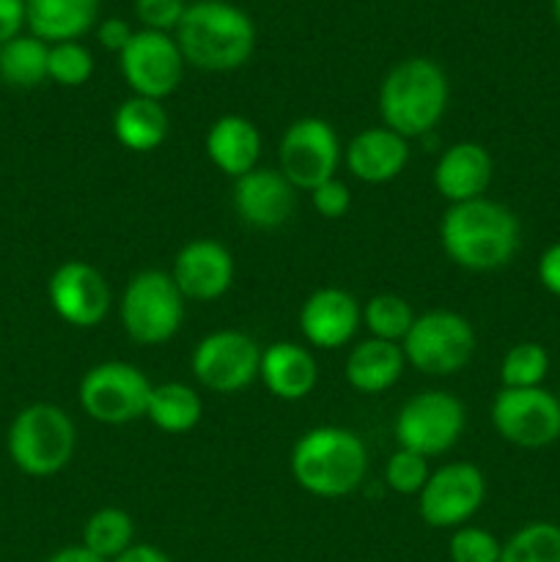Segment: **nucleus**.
Masks as SVG:
<instances>
[{
	"mask_svg": "<svg viewBox=\"0 0 560 562\" xmlns=\"http://www.w3.org/2000/svg\"><path fill=\"white\" fill-rule=\"evenodd\" d=\"M27 27L42 42H77L99 16V0H25Z\"/></svg>",
	"mask_w": 560,
	"mask_h": 562,
	"instance_id": "24",
	"label": "nucleus"
},
{
	"mask_svg": "<svg viewBox=\"0 0 560 562\" xmlns=\"http://www.w3.org/2000/svg\"><path fill=\"white\" fill-rule=\"evenodd\" d=\"M486 499V477L470 461H453L428 475L417 494V514L434 530H459Z\"/></svg>",
	"mask_w": 560,
	"mask_h": 562,
	"instance_id": "13",
	"label": "nucleus"
},
{
	"mask_svg": "<svg viewBox=\"0 0 560 562\" xmlns=\"http://www.w3.org/2000/svg\"><path fill=\"white\" fill-rule=\"evenodd\" d=\"M492 154L481 143L461 140L439 154L432 181L439 195L453 206V203H467L486 195L489 184H492Z\"/></svg>",
	"mask_w": 560,
	"mask_h": 562,
	"instance_id": "19",
	"label": "nucleus"
},
{
	"mask_svg": "<svg viewBox=\"0 0 560 562\" xmlns=\"http://www.w3.org/2000/svg\"><path fill=\"white\" fill-rule=\"evenodd\" d=\"M49 44L31 36H16L0 47V80L11 88H36L47 80Z\"/></svg>",
	"mask_w": 560,
	"mask_h": 562,
	"instance_id": "27",
	"label": "nucleus"
},
{
	"mask_svg": "<svg viewBox=\"0 0 560 562\" xmlns=\"http://www.w3.org/2000/svg\"><path fill=\"white\" fill-rule=\"evenodd\" d=\"M152 390L154 384L141 368L124 360H108L88 368L80 379L77 398L93 423L126 426L146 417Z\"/></svg>",
	"mask_w": 560,
	"mask_h": 562,
	"instance_id": "8",
	"label": "nucleus"
},
{
	"mask_svg": "<svg viewBox=\"0 0 560 562\" xmlns=\"http://www.w3.org/2000/svg\"><path fill=\"white\" fill-rule=\"evenodd\" d=\"M132 36H135V31H132L130 22L121 20V16H108V20L99 22V25H97L99 44H102L104 49H110V53H115V55H119L121 49H124L126 44L132 42Z\"/></svg>",
	"mask_w": 560,
	"mask_h": 562,
	"instance_id": "37",
	"label": "nucleus"
},
{
	"mask_svg": "<svg viewBox=\"0 0 560 562\" xmlns=\"http://www.w3.org/2000/svg\"><path fill=\"white\" fill-rule=\"evenodd\" d=\"M450 86L443 66L432 58L399 60L379 86L382 126L406 140L428 135L448 110Z\"/></svg>",
	"mask_w": 560,
	"mask_h": 562,
	"instance_id": "4",
	"label": "nucleus"
},
{
	"mask_svg": "<svg viewBox=\"0 0 560 562\" xmlns=\"http://www.w3.org/2000/svg\"><path fill=\"white\" fill-rule=\"evenodd\" d=\"M119 69L135 97L168 99L184 77V55L170 33L135 31L119 53Z\"/></svg>",
	"mask_w": 560,
	"mask_h": 562,
	"instance_id": "14",
	"label": "nucleus"
},
{
	"mask_svg": "<svg viewBox=\"0 0 560 562\" xmlns=\"http://www.w3.org/2000/svg\"><path fill=\"white\" fill-rule=\"evenodd\" d=\"M362 324V305L338 285H324L316 289L300 311V329L305 344L313 349L335 351L344 349Z\"/></svg>",
	"mask_w": 560,
	"mask_h": 562,
	"instance_id": "18",
	"label": "nucleus"
},
{
	"mask_svg": "<svg viewBox=\"0 0 560 562\" xmlns=\"http://www.w3.org/2000/svg\"><path fill=\"white\" fill-rule=\"evenodd\" d=\"M93 55L80 42L49 44L47 58V80L58 82L64 88H80L91 80Z\"/></svg>",
	"mask_w": 560,
	"mask_h": 562,
	"instance_id": "32",
	"label": "nucleus"
},
{
	"mask_svg": "<svg viewBox=\"0 0 560 562\" xmlns=\"http://www.w3.org/2000/svg\"><path fill=\"white\" fill-rule=\"evenodd\" d=\"M192 3H198V0H192Z\"/></svg>",
	"mask_w": 560,
	"mask_h": 562,
	"instance_id": "43",
	"label": "nucleus"
},
{
	"mask_svg": "<svg viewBox=\"0 0 560 562\" xmlns=\"http://www.w3.org/2000/svg\"><path fill=\"white\" fill-rule=\"evenodd\" d=\"M467 426V409L456 395L445 390H423L399 409L393 434L399 448L426 459L456 448Z\"/></svg>",
	"mask_w": 560,
	"mask_h": 562,
	"instance_id": "9",
	"label": "nucleus"
},
{
	"mask_svg": "<svg viewBox=\"0 0 560 562\" xmlns=\"http://www.w3.org/2000/svg\"><path fill=\"white\" fill-rule=\"evenodd\" d=\"M558 401H560V393H558Z\"/></svg>",
	"mask_w": 560,
	"mask_h": 562,
	"instance_id": "44",
	"label": "nucleus"
},
{
	"mask_svg": "<svg viewBox=\"0 0 560 562\" xmlns=\"http://www.w3.org/2000/svg\"><path fill=\"white\" fill-rule=\"evenodd\" d=\"M184 64L201 71H234L256 49V25L250 16L225 0H198L187 5L176 27Z\"/></svg>",
	"mask_w": 560,
	"mask_h": 562,
	"instance_id": "3",
	"label": "nucleus"
},
{
	"mask_svg": "<svg viewBox=\"0 0 560 562\" xmlns=\"http://www.w3.org/2000/svg\"><path fill=\"white\" fill-rule=\"evenodd\" d=\"M236 263L225 245L214 239H192L176 252L170 278L181 296L192 302H214L234 285Z\"/></svg>",
	"mask_w": 560,
	"mask_h": 562,
	"instance_id": "16",
	"label": "nucleus"
},
{
	"mask_svg": "<svg viewBox=\"0 0 560 562\" xmlns=\"http://www.w3.org/2000/svg\"><path fill=\"white\" fill-rule=\"evenodd\" d=\"M77 448L75 420L55 404L20 409L5 434L11 464L31 477H53L71 461Z\"/></svg>",
	"mask_w": 560,
	"mask_h": 562,
	"instance_id": "5",
	"label": "nucleus"
},
{
	"mask_svg": "<svg viewBox=\"0 0 560 562\" xmlns=\"http://www.w3.org/2000/svg\"><path fill=\"white\" fill-rule=\"evenodd\" d=\"M307 195H311L313 212L324 220H340L351 206L349 187H346L338 176L329 181H324V184H318L316 190H311Z\"/></svg>",
	"mask_w": 560,
	"mask_h": 562,
	"instance_id": "36",
	"label": "nucleus"
},
{
	"mask_svg": "<svg viewBox=\"0 0 560 562\" xmlns=\"http://www.w3.org/2000/svg\"><path fill=\"white\" fill-rule=\"evenodd\" d=\"M410 162V140L388 126H368L346 146V168L362 184H388Z\"/></svg>",
	"mask_w": 560,
	"mask_h": 562,
	"instance_id": "20",
	"label": "nucleus"
},
{
	"mask_svg": "<svg viewBox=\"0 0 560 562\" xmlns=\"http://www.w3.org/2000/svg\"><path fill=\"white\" fill-rule=\"evenodd\" d=\"M113 562H173V560H170L163 549L154 547V543H132V547L126 549V552H121Z\"/></svg>",
	"mask_w": 560,
	"mask_h": 562,
	"instance_id": "40",
	"label": "nucleus"
},
{
	"mask_svg": "<svg viewBox=\"0 0 560 562\" xmlns=\"http://www.w3.org/2000/svg\"><path fill=\"white\" fill-rule=\"evenodd\" d=\"M187 11V0H135V14L143 31L170 33L179 27Z\"/></svg>",
	"mask_w": 560,
	"mask_h": 562,
	"instance_id": "35",
	"label": "nucleus"
},
{
	"mask_svg": "<svg viewBox=\"0 0 560 562\" xmlns=\"http://www.w3.org/2000/svg\"><path fill=\"white\" fill-rule=\"evenodd\" d=\"M538 283L560 300V241L549 245L547 250L538 256Z\"/></svg>",
	"mask_w": 560,
	"mask_h": 562,
	"instance_id": "39",
	"label": "nucleus"
},
{
	"mask_svg": "<svg viewBox=\"0 0 560 562\" xmlns=\"http://www.w3.org/2000/svg\"><path fill=\"white\" fill-rule=\"evenodd\" d=\"M417 313L410 302L399 294H377L362 305V324L368 327L371 338L404 344L406 333L415 324Z\"/></svg>",
	"mask_w": 560,
	"mask_h": 562,
	"instance_id": "29",
	"label": "nucleus"
},
{
	"mask_svg": "<svg viewBox=\"0 0 560 562\" xmlns=\"http://www.w3.org/2000/svg\"><path fill=\"white\" fill-rule=\"evenodd\" d=\"M289 467L302 492L318 499H340L366 481L368 448L349 428L316 426L296 439Z\"/></svg>",
	"mask_w": 560,
	"mask_h": 562,
	"instance_id": "2",
	"label": "nucleus"
},
{
	"mask_svg": "<svg viewBox=\"0 0 560 562\" xmlns=\"http://www.w3.org/2000/svg\"><path fill=\"white\" fill-rule=\"evenodd\" d=\"M25 25V0H0V47L11 42V38L22 36V27Z\"/></svg>",
	"mask_w": 560,
	"mask_h": 562,
	"instance_id": "38",
	"label": "nucleus"
},
{
	"mask_svg": "<svg viewBox=\"0 0 560 562\" xmlns=\"http://www.w3.org/2000/svg\"><path fill=\"white\" fill-rule=\"evenodd\" d=\"M184 296L170 272L143 269L132 274L119 302L121 327L137 346H163L184 324Z\"/></svg>",
	"mask_w": 560,
	"mask_h": 562,
	"instance_id": "6",
	"label": "nucleus"
},
{
	"mask_svg": "<svg viewBox=\"0 0 560 562\" xmlns=\"http://www.w3.org/2000/svg\"><path fill=\"white\" fill-rule=\"evenodd\" d=\"M439 245L450 263L467 272H497L522 247L519 217L505 203L475 198L453 203L439 223Z\"/></svg>",
	"mask_w": 560,
	"mask_h": 562,
	"instance_id": "1",
	"label": "nucleus"
},
{
	"mask_svg": "<svg viewBox=\"0 0 560 562\" xmlns=\"http://www.w3.org/2000/svg\"><path fill=\"white\" fill-rule=\"evenodd\" d=\"M503 543L483 527H459L448 541L450 562H500Z\"/></svg>",
	"mask_w": 560,
	"mask_h": 562,
	"instance_id": "34",
	"label": "nucleus"
},
{
	"mask_svg": "<svg viewBox=\"0 0 560 562\" xmlns=\"http://www.w3.org/2000/svg\"><path fill=\"white\" fill-rule=\"evenodd\" d=\"M49 307L60 322L77 329H93L110 313L108 278L88 261H64L47 283Z\"/></svg>",
	"mask_w": 560,
	"mask_h": 562,
	"instance_id": "15",
	"label": "nucleus"
},
{
	"mask_svg": "<svg viewBox=\"0 0 560 562\" xmlns=\"http://www.w3.org/2000/svg\"><path fill=\"white\" fill-rule=\"evenodd\" d=\"M489 417L500 439L514 448L541 450L560 439V401L544 387H503L494 395Z\"/></svg>",
	"mask_w": 560,
	"mask_h": 562,
	"instance_id": "11",
	"label": "nucleus"
},
{
	"mask_svg": "<svg viewBox=\"0 0 560 562\" xmlns=\"http://www.w3.org/2000/svg\"><path fill=\"white\" fill-rule=\"evenodd\" d=\"M552 14H555V22L560 25V0H552Z\"/></svg>",
	"mask_w": 560,
	"mask_h": 562,
	"instance_id": "42",
	"label": "nucleus"
},
{
	"mask_svg": "<svg viewBox=\"0 0 560 562\" xmlns=\"http://www.w3.org/2000/svg\"><path fill=\"white\" fill-rule=\"evenodd\" d=\"M113 135L126 151L148 154L157 151L170 135V115L163 102L146 97H135L115 108L113 113Z\"/></svg>",
	"mask_w": 560,
	"mask_h": 562,
	"instance_id": "25",
	"label": "nucleus"
},
{
	"mask_svg": "<svg viewBox=\"0 0 560 562\" xmlns=\"http://www.w3.org/2000/svg\"><path fill=\"white\" fill-rule=\"evenodd\" d=\"M231 203L245 225L256 231H275L294 214L296 190L280 170L256 168L234 179Z\"/></svg>",
	"mask_w": 560,
	"mask_h": 562,
	"instance_id": "17",
	"label": "nucleus"
},
{
	"mask_svg": "<svg viewBox=\"0 0 560 562\" xmlns=\"http://www.w3.org/2000/svg\"><path fill=\"white\" fill-rule=\"evenodd\" d=\"M549 373V355L536 340L514 344L500 362V384L508 390L541 387Z\"/></svg>",
	"mask_w": 560,
	"mask_h": 562,
	"instance_id": "31",
	"label": "nucleus"
},
{
	"mask_svg": "<svg viewBox=\"0 0 560 562\" xmlns=\"http://www.w3.org/2000/svg\"><path fill=\"white\" fill-rule=\"evenodd\" d=\"M261 346L239 329H217L198 340L190 368L198 384L217 395H234L258 379Z\"/></svg>",
	"mask_w": 560,
	"mask_h": 562,
	"instance_id": "12",
	"label": "nucleus"
},
{
	"mask_svg": "<svg viewBox=\"0 0 560 562\" xmlns=\"http://www.w3.org/2000/svg\"><path fill=\"white\" fill-rule=\"evenodd\" d=\"M203 148H206L209 162L220 173L239 179V176L258 168V159H261V132L245 115H220L209 126Z\"/></svg>",
	"mask_w": 560,
	"mask_h": 562,
	"instance_id": "22",
	"label": "nucleus"
},
{
	"mask_svg": "<svg viewBox=\"0 0 560 562\" xmlns=\"http://www.w3.org/2000/svg\"><path fill=\"white\" fill-rule=\"evenodd\" d=\"M428 475H432V467H428L426 456L404 448L395 450L384 464V483L401 497H417L426 486Z\"/></svg>",
	"mask_w": 560,
	"mask_h": 562,
	"instance_id": "33",
	"label": "nucleus"
},
{
	"mask_svg": "<svg viewBox=\"0 0 560 562\" xmlns=\"http://www.w3.org/2000/svg\"><path fill=\"white\" fill-rule=\"evenodd\" d=\"M406 368L401 344L368 338L346 357V382L362 395H382L393 387Z\"/></svg>",
	"mask_w": 560,
	"mask_h": 562,
	"instance_id": "23",
	"label": "nucleus"
},
{
	"mask_svg": "<svg viewBox=\"0 0 560 562\" xmlns=\"http://www.w3.org/2000/svg\"><path fill=\"white\" fill-rule=\"evenodd\" d=\"M344 151L338 132L324 119H296L285 126L278 146L280 173L291 181L294 190H316L324 181L335 179Z\"/></svg>",
	"mask_w": 560,
	"mask_h": 562,
	"instance_id": "10",
	"label": "nucleus"
},
{
	"mask_svg": "<svg viewBox=\"0 0 560 562\" xmlns=\"http://www.w3.org/2000/svg\"><path fill=\"white\" fill-rule=\"evenodd\" d=\"M47 562H108L102 558H97L93 552H88L86 547H66V549H58V552L53 554V558H47Z\"/></svg>",
	"mask_w": 560,
	"mask_h": 562,
	"instance_id": "41",
	"label": "nucleus"
},
{
	"mask_svg": "<svg viewBox=\"0 0 560 562\" xmlns=\"http://www.w3.org/2000/svg\"><path fill=\"white\" fill-rule=\"evenodd\" d=\"M258 379L269 395L280 401H302L318 382V368L311 351L294 340H278L261 349Z\"/></svg>",
	"mask_w": 560,
	"mask_h": 562,
	"instance_id": "21",
	"label": "nucleus"
},
{
	"mask_svg": "<svg viewBox=\"0 0 560 562\" xmlns=\"http://www.w3.org/2000/svg\"><path fill=\"white\" fill-rule=\"evenodd\" d=\"M406 366L426 376H453L475 355V329L456 311L421 313L401 344Z\"/></svg>",
	"mask_w": 560,
	"mask_h": 562,
	"instance_id": "7",
	"label": "nucleus"
},
{
	"mask_svg": "<svg viewBox=\"0 0 560 562\" xmlns=\"http://www.w3.org/2000/svg\"><path fill=\"white\" fill-rule=\"evenodd\" d=\"M135 543V521L121 508H99L82 527V547L97 558L113 562Z\"/></svg>",
	"mask_w": 560,
	"mask_h": 562,
	"instance_id": "28",
	"label": "nucleus"
},
{
	"mask_svg": "<svg viewBox=\"0 0 560 562\" xmlns=\"http://www.w3.org/2000/svg\"><path fill=\"white\" fill-rule=\"evenodd\" d=\"M146 417L157 431L179 437V434L192 431V428L201 423L203 401L201 395L184 382L154 384Z\"/></svg>",
	"mask_w": 560,
	"mask_h": 562,
	"instance_id": "26",
	"label": "nucleus"
},
{
	"mask_svg": "<svg viewBox=\"0 0 560 562\" xmlns=\"http://www.w3.org/2000/svg\"><path fill=\"white\" fill-rule=\"evenodd\" d=\"M500 562H560V525L530 521L503 543Z\"/></svg>",
	"mask_w": 560,
	"mask_h": 562,
	"instance_id": "30",
	"label": "nucleus"
}]
</instances>
